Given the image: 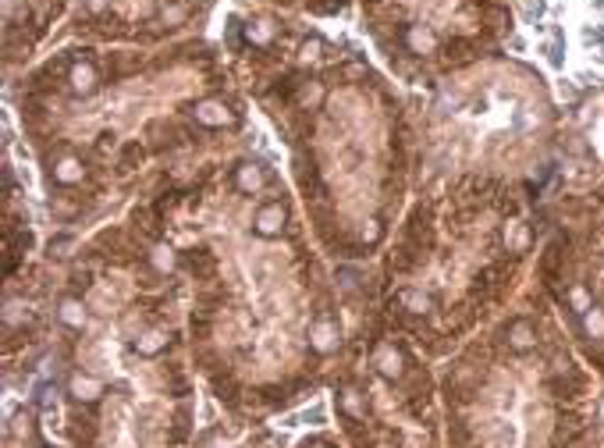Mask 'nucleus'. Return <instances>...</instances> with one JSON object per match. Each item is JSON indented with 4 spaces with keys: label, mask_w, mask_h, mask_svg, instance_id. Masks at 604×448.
Here are the masks:
<instances>
[{
    "label": "nucleus",
    "mask_w": 604,
    "mask_h": 448,
    "mask_svg": "<svg viewBox=\"0 0 604 448\" xmlns=\"http://www.w3.org/2000/svg\"><path fill=\"white\" fill-rule=\"evenodd\" d=\"M284 206L281 203H270V206H263L259 213H256V232L259 235H277L281 228H284Z\"/></svg>",
    "instance_id": "1"
},
{
    "label": "nucleus",
    "mask_w": 604,
    "mask_h": 448,
    "mask_svg": "<svg viewBox=\"0 0 604 448\" xmlns=\"http://www.w3.org/2000/svg\"><path fill=\"white\" fill-rule=\"evenodd\" d=\"M235 181H238V189H242V192H256V189L263 185V174H259V167H256V164H242V167H238V174H235Z\"/></svg>",
    "instance_id": "2"
},
{
    "label": "nucleus",
    "mask_w": 604,
    "mask_h": 448,
    "mask_svg": "<svg viewBox=\"0 0 604 448\" xmlns=\"http://www.w3.org/2000/svg\"><path fill=\"white\" fill-rule=\"evenodd\" d=\"M508 342H512L515 349H530V345L537 342V335H533V327H530L526 320H515V324L508 327Z\"/></svg>",
    "instance_id": "3"
},
{
    "label": "nucleus",
    "mask_w": 604,
    "mask_h": 448,
    "mask_svg": "<svg viewBox=\"0 0 604 448\" xmlns=\"http://www.w3.org/2000/svg\"><path fill=\"white\" fill-rule=\"evenodd\" d=\"M196 121H203V125H224L228 121V111L220 103H199L196 107Z\"/></svg>",
    "instance_id": "4"
},
{
    "label": "nucleus",
    "mask_w": 604,
    "mask_h": 448,
    "mask_svg": "<svg viewBox=\"0 0 604 448\" xmlns=\"http://www.w3.org/2000/svg\"><path fill=\"white\" fill-rule=\"evenodd\" d=\"M583 327H586V335L600 338V335H604V310L586 306V310H583Z\"/></svg>",
    "instance_id": "5"
},
{
    "label": "nucleus",
    "mask_w": 604,
    "mask_h": 448,
    "mask_svg": "<svg viewBox=\"0 0 604 448\" xmlns=\"http://www.w3.org/2000/svg\"><path fill=\"white\" fill-rule=\"evenodd\" d=\"M72 86H75L79 93H89V89L96 86V75H93V68H89V65H79V68L72 72Z\"/></svg>",
    "instance_id": "6"
},
{
    "label": "nucleus",
    "mask_w": 604,
    "mask_h": 448,
    "mask_svg": "<svg viewBox=\"0 0 604 448\" xmlns=\"http://www.w3.org/2000/svg\"><path fill=\"white\" fill-rule=\"evenodd\" d=\"M54 402H57V391H54L50 384H40V388H36V405L47 413V409H54Z\"/></svg>",
    "instance_id": "7"
},
{
    "label": "nucleus",
    "mask_w": 604,
    "mask_h": 448,
    "mask_svg": "<svg viewBox=\"0 0 604 448\" xmlns=\"http://www.w3.org/2000/svg\"><path fill=\"white\" fill-rule=\"evenodd\" d=\"M75 391H79V398H96L100 395V384L89 381V377H75Z\"/></svg>",
    "instance_id": "8"
},
{
    "label": "nucleus",
    "mask_w": 604,
    "mask_h": 448,
    "mask_svg": "<svg viewBox=\"0 0 604 448\" xmlns=\"http://www.w3.org/2000/svg\"><path fill=\"white\" fill-rule=\"evenodd\" d=\"M57 178H61V181H75V178H82V171H79V164H75V160H65V164H61V171H57Z\"/></svg>",
    "instance_id": "9"
},
{
    "label": "nucleus",
    "mask_w": 604,
    "mask_h": 448,
    "mask_svg": "<svg viewBox=\"0 0 604 448\" xmlns=\"http://www.w3.org/2000/svg\"><path fill=\"white\" fill-rule=\"evenodd\" d=\"M61 317H65L68 324H82V306H79V303H65Z\"/></svg>",
    "instance_id": "10"
},
{
    "label": "nucleus",
    "mask_w": 604,
    "mask_h": 448,
    "mask_svg": "<svg viewBox=\"0 0 604 448\" xmlns=\"http://www.w3.org/2000/svg\"><path fill=\"white\" fill-rule=\"evenodd\" d=\"M381 370H384L388 377H395V374H398V356H391V352H388V356L381 359Z\"/></svg>",
    "instance_id": "11"
}]
</instances>
